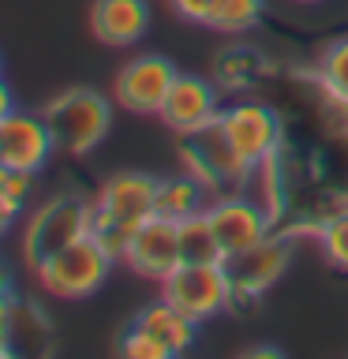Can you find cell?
<instances>
[{"mask_svg": "<svg viewBox=\"0 0 348 359\" xmlns=\"http://www.w3.org/2000/svg\"><path fill=\"white\" fill-rule=\"evenodd\" d=\"M11 318H15V296L0 292V355H11Z\"/></svg>", "mask_w": 348, "mask_h": 359, "instance_id": "cell-24", "label": "cell"}, {"mask_svg": "<svg viewBox=\"0 0 348 359\" xmlns=\"http://www.w3.org/2000/svg\"><path fill=\"white\" fill-rule=\"evenodd\" d=\"M53 154H56V142H53V131L41 112L15 109L0 120V165L38 176L49 165Z\"/></svg>", "mask_w": 348, "mask_h": 359, "instance_id": "cell-11", "label": "cell"}, {"mask_svg": "<svg viewBox=\"0 0 348 359\" xmlns=\"http://www.w3.org/2000/svg\"><path fill=\"white\" fill-rule=\"evenodd\" d=\"M8 112H15V94H11V86L4 83V75H0V120H4Z\"/></svg>", "mask_w": 348, "mask_h": 359, "instance_id": "cell-25", "label": "cell"}, {"mask_svg": "<svg viewBox=\"0 0 348 359\" xmlns=\"http://www.w3.org/2000/svg\"><path fill=\"white\" fill-rule=\"evenodd\" d=\"M180 154L187 161V172H195L213 195H229V191H243L251 165L236 154V146L229 142V135L221 131V123L213 120L206 128L180 135Z\"/></svg>", "mask_w": 348, "mask_h": 359, "instance_id": "cell-4", "label": "cell"}, {"mask_svg": "<svg viewBox=\"0 0 348 359\" xmlns=\"http://www.w3.org/2000/svg\"><path fill=\"white\" fill-rule=\"evenodd\" d=\"M213 236L221 243V255L232 258L247 251V247L262 243L274 232V213H269L258 198H251L247 191H229V195H213L206 206Z\"/></svg>", "mask_w": 348, "mask_h": 359, "instance_id": "cell-6", "label": "cell"}, {"mask_svg": "<svg viewBox=\"0 0 348 359\" xmlns=\"http://www.w3.org/2000/svg\"><path fill=\"white\" fill-rule=\"evenodd\" d=\"M161 299L180 307L199 325L232 307V280L225 262H180L161 280Z\"/></svg>", "mask_w": 348, "mask_h": 359, "instance_id": "cell-5", "label": "cell"}, {"mask_svg": "<svg viewBox=\"0 0 348 359\" xmlns=\"http://www.w3.org/2000/svg\"><path fill=\"white\" fill-rule=\"evenodd\" d=\"M154 195H157V176L146 172L109 176L94 198V229L135 232L146 217H154Z\"/></svg>", "mask_w": 348, "mask_h": 359, "instance_id": "cell-9", "label": "cell"}, {"mask_svg": "<svg viewBox=\"0 0 348 359\" xmlns=\"http://www.w3.org/2000/svg\"><path fill=\"white\" fill-rule=\"evenodd\" d=\"M135 322L146 325V330H150L154 337H161V341L173 348V355H184L187 348L195 344L199 322L187 318V314L180 311V307H173L168 299H157V303H150V307H142Z\"/></svg>", "mask_w": 348, "mask_h": 359, "instance_id": "cell-16", "label": "cell"}, {"mask_svg": "<svg viewBox=\"0 0 348 359\" xmlns=\"http://www.w3.org/2000/svg\"><path fill=\"white\" fill-rule=\"evenodd\" d=\"M161 123L173 128L176 135H191L199 128H206L221 116V97H218V86L202 75H191V72H180L176 83L168 86L165 94V105H161Z\"/></svg>", "mask_w": 348, "mask_h": 359, "instance_id": "cell-13", "label": "cell"}, {"mask_svg": "<svg viewBox=\"0 0 348 359\" xmlns=\"http://www.w3.org/2000/svg\"><path fill=\"white\" fill-rule=\"evenodd\" d=\"M90 30L101 45L128 49V45L142 41L150 30V4L146 0H94Z\"/></svg>", "mask_w": 348, "mask_h": 359, "instance_id": "cell-14", "label": "cell"}, {"mask_svg": "<svg viewBox=\"0 0 348 359\" xmlns=\"http://www.w3.org/2000/svg\"><path fill=\"white\" fill-rule=\"evenodd\" d=\"M120 355H128V359H173V348L161 337H154L146 325L131 322V330L120 337Z\"/></svg>", "mask_w": 348, "mask_h": 359, "instance_id": "cell-22", "label": "cell"}, {"mask_svg": "<svg viewBox=\"0 0 348 359\" xmlns=\"http://www.w3.org/2000/svg\"><path fill=\"white\" fill-rule=\"evenodd\" d=\"M180 262V224L157 213L131 232V243L123 251V266L146 280H165Z\"/></svg>", "mask_w": 348, "mask_h": 359, "instance_id": "cell-12", "label": "cell"}, {"mask_svg": "<svg viewBox=\"0 0 348 359\" xmlns=\"http://www.w3.org/2000/svg\"><path fill=\"white\" fill-rule=\"evenodd\" d=\"M176 224H180V258H184V262H225L206 210L191 213V217L176 221Z\"/></svg>", "mask_w": 348, "mask_h": 359, "instance_id": "cell-18", "label": "cell"}, {"mask_svg": "<svg viewBox=\"0 0 348 359\" xmlns=\"http://www.w3.org/2000/svg\"><path fill=\"white\" fill-rule=\"evenodd\" d=\"M0 72H4V56H0Z\"/></svg>", "mask_w": 348, "mask_h": 359, "instance_id": "cell-28", "label": "cell"}, {"mask_svg": "<svg viewBox=\"0 0 348 359\" xmlns=\"http://www.w3.org/2000/svg\"><path fill=\"white\" fill-rule=\"evenodd\" d=\"M296 4H322V0H296Z\"/></svg>", "mask_w": 348, "mask_h": 359, "instance_id": "cell-27", "label": "cell"}, {"mask_svg": "<svg viewBox=\"0 0 348 359\" xmlns=\"http://www.w3.org/2000/svg\"><path fill=\"white\" fill-rule=\"evenodd\" d=\"M109 269H112V258L105 255V247L94 236H83V240L49 255L34 273H38V285L56 299H86L105 285Z\"/></svg>", "mask_w": 348, "mask_h": 359, "instance_id": "cell-3", "label": "cell"}, {"mask_svg": "<svg viewBox=\"0 0 348 359\" xmlns=\"http://www.w3.org/2000/svg\"><path fill=\"white\" fill-rule=\"evenodd\" d=\"M45 123L53 131V142H56V154H67V157H86L94 154L101 139L109 135L112 128V101L105 94L90 86H72L64 94H56L49 105L41 109Z\"/></svg>", "mask_w": 348, "mask_h": 359, "instance_id": "cell-1", "label": "cell"}, {"mask_svg": "<svg viewBox=\"0 0 348 359\" xmlns=\"http://www.w3.org/2000/svg\"><path fill=\"white\" fill-rule=\"evenodd\" d=\"M288 258H292V232H269L262 243L225 258V269H229L232 280V303L258 299L288 269Z\"/></svg>", "mask_w": 348, "mask_h": 359, "instance_id": "cell-10", "label": "cell"}, {"mask_svg": "<svg viewBox=\"0 0 348 359\" xmlns=\"http://www.w3.org/2000/svg\"><path fill=\"white\" fill-rule=\"evenodd\" d=\"M262 8H266L262 0H213V22H210V30L229 34V38L247 34V30L258 27Z\"/></svg>", "mask_w": 348, "mask_h": 359, "instance_id": "cell-19", "label": "cell"}, {"mask_svg": "<svg viewBox=\"0 0 348 359\" xmlns=\"http://www.w3.org/2000/svg\"><path fill=\"white\" fill-rule=\"evenodd\" d=\"M30 187H34L30 172H15V168L0 165V221L4 224H11L22 210H27Z\"/></svg>", "mask_w": 348, "mask_h": 359, "instance_id": "cell-21", "label": "cell"}, {"mask_svg": "<svg viewBox=\"0 0 348 359\" xmlns=\"http://www.w3.org/2000/svg\"><path fill=\"white\" fill-rule=\"evenodd\" d=\"M314 236H319V247L322 255L330 258L333 266L348 269V210H337V213H326L314 224Z\"/></svg>", "mask_w": 348, "mask_h": 359, "instance_id": "cell-20", "label": "cell"}, {"mask_svg": "<svg viewBox=\"0 0 348 359\" xmlns=\"http://www.w3.org/2000/svg\"><path fill=\"white\" fill-rule=\"evenodd\" d=\"M180 19L195 22V27H210L213 22V0H168Z\"/></svg>", "mask_w": 348, "mask_h": 359, "instance_id": "cell-23", "label": "cell"}, {"mask_svg": "<svg viewBox=\"0 0 348 359\" xmlns=\"http://www.w3.org/2000/svg\"><path fill=\"white\" fill-rule=\"evenodd\" d=\"M83 236H94V202L64 191L30 213L27 232H22V258L30 262V269H38L49 255L83 240Z\"/></svg>", "mask_w": 348, "mask_h": 359, "instance_id": "cell-2", "label": "cell"}, {"mask_svg": "<svg viewBox=\"0 0 348 359\" xmlns=\"http://www.w3.org/2000/svg\"><path fill=\"white\" fill-rule=\"evenodd\" d=\"M210 202H213V191L195 172H180V176L157 180L154 213L157 217H168V221H184L191 213H202Z\"/></svg>", "mask_w": 348, "mask_h": 359, "instance_id": "cell-15", "label": "cell"}, {"mask_svg": "<svg viewBox=\"0 0 348 359\" xmlns=\"http://www.w3.org/2000/svg\"><path fill=\"white\" fill-rule=\"evenodd\" d=\"M311 83L319 86L322 97L348 101V34H344V38H337V41H330L319 53L314 72H311Z\"/></svg>", "mask_w": 348, "mask_h": 359, "instance_id": "cell-17", "label": "cell"}, {"mask_svg": "<svg viewBox=\"0 0 348 359\" xmlns=\"http://www.w3.org/2000/svg\"><path fill=\"white\" fill-rule=\"evenodd\" d=\"M0 292H11V269L4 258H0Z\"/></svg>", "mask_w": 348, "mask_h": 359, "instance_id": "cell-26", "label": "cell"}, {"mask_svg": "<svg viewBox=\"0 0 348 359\" xmlns=\"http://www.w3.org/2000/svg\"><path fill=\"white\" fill-rule=\"evenodd\" d=\"M218 123H221V131L229 135V142L236 146V154H240L251 168L281 154L285 128H281V116L266 105V101H236V105L221 109Z\"/></svg>", "mask_w": 348, "mask_h": 359, "instance_id": "cell-7", "label": "cell"}, {"mask_svg": "<svg viewBox=\"0 0 348 359\" xmlns=\"http://www.w3.org/2000/svg\"><path fill=\"white\" fill-rule=\"evenodd\" d=\"M176 75H180V67L161 53L131 56L120 67L116 83H112V97H116L120 109L135 112V116H157L165 105L168 86L176 83Z\"/></svg>", "mask_w": 348, "mask_h": 359, "instance_id": "cell-8", "label": "cell"}]
</instances>
